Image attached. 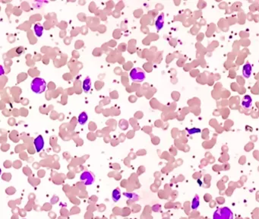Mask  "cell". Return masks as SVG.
<instances>
[{
	"instance_id": "7c38bea8",
	"label": "cell",
	"mask_w": 259,
	"mask_h": 219,
	"mask_svg": "<svg viewBox=\"0 0 259 219\" xmlns=\"http://www.w3.org/2000/svg\"><path fill=\"white\" fill-rule=\"evenodd\" d=\"M90 85H91L90 79L87 78L83 82V90L85 92H88L90 89Z\"/></svg>"
},
{
	"instance_id": "ba28073f",
	"label": "cell",
	"mask_w": 259,
	"mask_h": 219,
	"mask_svg": "<svg viewBox=\"0 0 259 219\" xmlns=\"http://www.w3.org/2000/svg\"><path fill=\"white\" fill-rule=\"evenodd\" d=\"M164 15L161 14V15H159L157 21H156V27H157V30H160L161 29H162L163 27H164Z\"/></svg>"
},
{
	"instance_id": "5bb4252c",
	"label": "cell",
	"mask_w": 259,
	"mask_h": 219,
	"mask_svg": "<svg viewBox=\"0 0 259 219\" xmlns=\"http://www.w3.org/2000/svg\"><path fill=\"white\" fill-rule=\"evenodd\" d=\"M187 131L189 135H193V134H196L198 132H201V129H197V128H192L190 129H188Z\"/></svg>"
},
{
	"instance_id": "30bf717a",
	"label": "cell",
	"mask_w": 259,
	"mask_h": 219,
	"mask_svg": "<svg viewBox=\"0 0 259 219\" xmlns=\"http://www.w3.org/2000/svg\"><path fill=\"white\" fill-rule=\"evenodd\" d=\"M200 199H199V196H198V195H195V197L193 198V199H192V209H193V210H195V209H197L198 208L199 205H200Z\"/></svg>"
},
{
	"instance_id": "277c9868",
	"label": "cell",
	"mask_w": 259,
	"mask_h": 219,
	"mask_svg": "<svg viewBox=\"0 0 259 219\" xmlns=\"http://www.w3.org/2000/svg\"><path fill=\"white\" fill-rule=\"evenodd\" d=\"M80 180L85 186H89V185L93 184V183L94 182V180H95V177H94V175L92 173L89 172V171H85V172L82 173V174L81 175Z\"/></svg>"
},
{
	"instance_id": "9c48e42d",
	"label": "cell",
	"mask_w": 259,
	"mask_h": 219,
	"mask_svg": "<svg viewBox=\"0 0 259 219\" xmlns=\"http://www.w3.org/2000/svg\"><path fill=\"white\" fill-rule=\"evenodd\" d=\"M112 200L114 201V202H118V201L119 200V199L121 198V191L119 189H115L113 191H112Z\"/></svg>"
},
{
	"instance_id": "6da1fadb",
	"label": "cell",
	"mask_w": 259,
	"mask_h": 219,
	"mask_svg": "<svg viewBox=\"0 0 259 219\" xmlns=\"http://www.w3.org/2000/svg\"><path fill=\"white\" fill-rule=\"evenodd\" d=\"M213 219H233V214L230 209L224 206L214 212Z\"/></svg>"
},
{
	"instance_id": "8992f818",
	"label": "cell",
	"mask_w": 259,
	"mask_h": 219,
	"mask_svg": "<svg viewBox=\"0 0 259 219\" xmlns=\"http://www.w3.org/2000/svg\"><path fill=\"white\" fill-rule=\"evenodd\" d=\"M252 65L249 62H246L244 65L243 68H242V75L246 79H249L250 78L251 75H252Z\"/></svg>"
},
{
	"instance_id": "8fae6325",
	"label": "cell",
	"mask_w": 259,
	"mask_h": 219,
	"mask_svg": "<svg viewBox=\"0 0 259 219\" xmlns=\"http://www.w3.org/2000/svg\"><path fill=\"white\" fill-rule=\"evenodd\" d=\"M87 118H88V117H87V114H86L85 112H82L81 114L79 115L78 120V122L81 125H84V124H85L86 122L87 121Z\"/></svg>"
},
{
	"instance_id": "4fadbf2b",
	"label": "cell",
	"mask_w": 259,
	"mask_h": 219,
	"mask_svg": "<svg viewBox=\"0 0 259 219\" xmlns=\"http://www.w3.org/2000/svg\"><path fill=\"white\" fill-rule=\"evenodd\" d=\"M34 31H35L36 35L38 36V37H41V35L43 34V31H44V27L40 24H37L34 26Z\"/></svg>"
},
{
	"instance_id": "3957f363",
	"label": "cell",
	"mask_w": 259,
	"mask_h": 219,
	"mask_svg": "<svg viewBox=\"0 0 259 219\" xmlns=\"http://www.w3.org/2000/svg\"><path fill=\"white\" fill-rule=\"evenodd\" d=\"M130 77L133 80V82H141L144 80L145 75H144V72L141 69L135 68V69H133L131 71Z\"/></svg>"
},
{
	"instance_id": "5b68a950",
	"label": "cell",
	"mask_w": 259,
	"mask_h": 219,
	"mask_svg": "<svg viewBox=\"0 0 259 219\" xmlns=\"http://www.w3.org/2000/svg\"><path fill=\"white\" fill-rule=\"evenodd\" d=\"M34 146H35V148L37 150V152H40L42 149L44 148V138L42 136H39L34 139Z\"/></svg>"
},
{
	"instance_id": "7a4b0ae2",
	"label": "cell",
	"mask_w": 259,
	"mask_h": 219,
	"mask_svg": "<svg viewBox=\"0 0 259 219\" xmlns=\"http://www.w3.org/2000/svg\"><path fill=\"white\" fill-rule=\"evenodd\" d=\"M47 84L43 79L35 78L31 82V89L34 93L41 94L45 91Z\"/></svg>"
},
{
	"instance_id": "52a82bcc",
	"label": "cell",
	"mask_w": 259,
	"mask_h": 219,
	"mask_svg": "<svg viewBox=\"0 0 259 219\" xmlns=\"http://www.w3.org/2000/svg\"><path fill=\"white\" fill-rule=\"evenodd\" d=\"M252 99L250 95H245L242 100V106L245 109H249L252 107Z\"/></svg>"
}]
</instances>
